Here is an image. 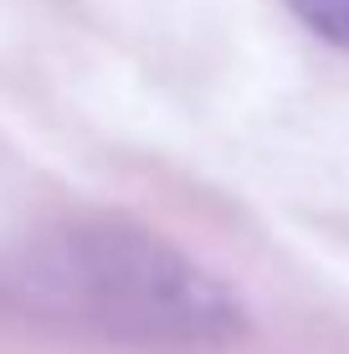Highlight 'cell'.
<instances>
[{"label": "cell", "mask_w": 349, "mask_h": 354, "mask_svg": "<svg viewBox=\"0 0 349 354\" xmlns=\"http://www.w3.org/2000/svg\"><path fill=\"white\" fill-rule=\"evenodd\" d=\"M16 319L129 354H221L247 339V303L164 236L124 221L36 231L0 262Z\"/></svg>", "instance_id": "cell-1"}, {"label": "cell", "mask_w": 349, "mask_h": 354, "mask_svg": "<svg viewBox=\"0 0 349 354\" xmlns=\"http://www.w3.org/2000/svg\"><path fill=\"white\" fill-rule=\"evenodd\" d=\"M287 10H293L319 41L349 52V0H287Z\"/></svg>", "instance_id": "cell-2"}]
</instances>
